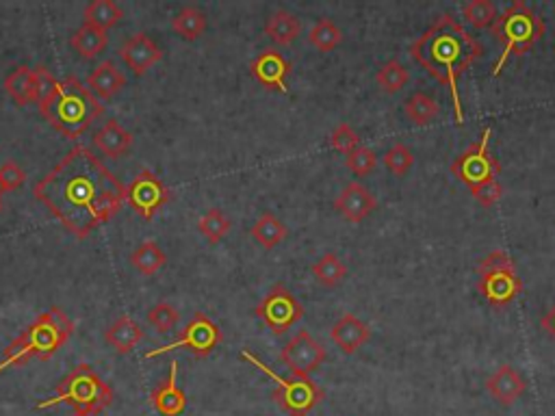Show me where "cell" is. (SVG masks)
<instances>
[{"label": "cell", "instance_id": "obj_31", "mask_svg": "<svg viewBox=\"0 0 555 416\" xmlns=\"http://www.w3.org/2000/svg\"><path fill=\"white\" fill-rule=\"evenodd\" d=\"M287 235H288L287 226L282 224L274 213H263L257 219V224L252 226V237L257 238V243H260L265 249L278 247L282 241H285Z\"/></svg>", "mask_w": 555, "mask_h": 416}, {"label": "cell", "instance_id": "obj_23", "mask_svg": "<svg viewBox=\"0 0 555 416\" xmlns=\"http://www.w3.org/2000/svg\"><path fill=\"white\" fill-rule=\"evenodd\" d=\"M143 338L141 325L135 319H131L129 314H122V317L111 324L104 332V343L118 353H131Z\"/></svg>", "mask_w": 555, "mask_h": 416}, {"label": "cell", "instance_id": "obj_24", "mask_svg": "<svg viewBox=\"0 0 555 416\" xmlns=\"http://www.w3.org/2000/svg\"><path fill=\"white\" fill-rule=\"evenodd\" d=\"M299 33H302V22L287 9H276L265 22V35L278 46L293 44L299 37Z\"/></svg>", "mask_w": 555, "mask_h": 416}, {"label": "cell", "instance_id": "obj_25", "mask_svg": "<svg viewBox=\"0 0 555 416\" xmlns=\"http://www.w3.org/2000/svg\"><path fill=\"white\" fill-rule=\"evenodd\" d=\"M122 18H124V11L118 3L113 0H92L87 3V7L83 9V22L87 26H93V29L100 31H111L120 24Z\"/></svg>", "mask_w": 555, "mask_h": 416}, {"label": "cell", "instance_id": "obj_4", "mask_svg": "<svg viewBox=\"0 0 555 416\" xmlns=\"http://www.w3.org/2000/svg\"><path fill=\"white\" fill-rule=\"evenodd\" d=\"M72 332H74V321L63 310L57 306L46 310L31 325H26L20 336L9 343L3 360H0V373H5L7 369L24 367L31 360L46 363L70 341Z\"/></svg>", "mask_w": 555, "mask_h": 416}, {"label": "cell", "instance_id": "obj_22", "mask_svg": "<svg viewBox=\"0 0 555 416\" xmlns=\"http://www.w3.org/2000/svg\"><path fill=\"white\" fill-rule=\"evenodd\" d=\"M132 139L135 137H132L118 120H109L104 121L102 129L93 137V146H96L104 157L122 159L132 148Z\"/></svg>", "mask_w": 555, "mask_h": 416}, {"label": "cell", "instance_id": "obj_15", "mask_svg": "<svg viewBox=\"0 0 555 416\" xmlns=\"http://www.w3.org/2000/svg\"><path fill=\"white\" fill-rule=\"evenodd\" d=\"M249 74L257 79L265 90L274 92H287V79L291 74V61H287L280 53L274 48L263 50L257 54L249 63Z\"/></svg>", "mask_w": 555, "mask_h": 416}, {"label": "cell", "instance_id": "obj_21", "mask_svg": "<svg viewBox=\"0 0 555 416\" xmlns=\"http://www.w3.org/2000/svg\"><path fill=\"white\" fill-rule=\"evenodd\" d=\"M85 87L98 100H111L126 87V76L113 61H102L87 74Z\"/></svg>", "mask_w": 555, "mask_h": 416}, {"label": "cell", "instance_id": "obj_30", "mask_svg": "<svg viewBox=\"0 0 555 416\" xmlns=\"http://www.w3.org/2000/svg\"><path fill=\"white\" fill-rule=\"evenodd\" d=\"M404 113L406 118L416 126H427L432 124L441 113V107L432 96H427L425 92H414L406 102H404Z\"/></svg>", "mask_w": 555, "mask_h": 416}, {"label": "cell", "instance_id": "obj_16", "mask_svg": "<svg viewBox=\"0 0 555 416\" xmlns=\"http://www.w3.org/2000/svg\"><path fill=\"white\" fill-rule=\"evenodd\" d=\"M335 208L349 224H360V221L367 219L377 208V199L365 185L349 182V185L343 187V191L338 193V198L335 199Z\"/></svg>", "mask_w": 555, "mask_h": 416}, {"label": "cell", "instance_id": "obj_12", "mask_svg": "<svg viewBox=\"0 0 555 416\" xmlns=\"http://www.w3.org/2000/svg\"><path fill=\"white\" fill-rule=\"evenodd\" d=\"M326 347L315 341L313 334L307 330H299L280 352V363L287 364L291 373L297 377H308L310 373H315L326 363Z\"/></svg>", "mask_w": 555, "mask_h": 416}, {"label": "cell", "instance_id": "obj_1", "mask_svg": "<svg viewBox=\"0 0 555 416\" xmlns=\"http://www.w3.org/2000/svg\"><path fill=\"white\" fill-rule=\"evenodd\" d=\"M33 196L79 238L107 224L126 202V187L90 148H72L33 187Z\"/></svg>", "mask_w": 555, "mask_h": 416}, {"label": "cell", "instance_id": "obj_42", "mask_svg": "<svg viewBox=\"0 0 555 416\" xmlns=\"http://www.w3.org/2000/svg\"><path fill=\"white\" fill-rule=\"evenodd\" d=\"M540 325H542V330H545L547 334L555 341V304H553V308L545 314V317H542Z\"/></svg>", "mask_w": 555, "mask_h": 416}, {"label": "cell", "instance_id": "obj_26", "mask_svg": "<svg viewBox=\"0 0 555 416\" xmlns=\"http://www.w3.org/2000/svg\"><path fill=\"white\" fill-rule=\"evenodd\" d=\"M209 18L202 9L196 7V5H189V7H182L179 14L171 18V31L185 42H196L204 35L207 31Z\"/></svg>", "mask_w": 555, "mask_h": 416}, {"label": "cell", "instance_id": "obj_33", "mask_svg": "<svg viewBox=\"0 0 555 416\" xmlns=\"http://www.w3.org/2000/svg\"><path fill=\"white\" fill-rule=\"evenodd\" d=\"M308 42L310 46L317 48L319 53H332L338 48V44L343 42V31L338 29L332 20L321 18L313 29L308 31Z\"/></svg>", "mask_w": 555, "mask_h": 416}, {"label": "cell", "instance_id": "obj_2", "mask_svg": "<svg viewBox=\"0 0 555 416\" xmlns=\"http://www.w3.org/2000/svg\"><path fill=\"white\" fill-rule=\"evenodd\" d=\"M482 54H484L482 44L452 15H438L434 24L410 44V57L449 90L458 124L464 121L462 100L458 92L460 76Z\"/></svg>", "mask_w": 555, "mask_h": 416}, {"label": "cell", "instance_id": "obj_40", "mask_svg": "<svg viewBox=\"0 0 555 416\" xmlns=\"http://www.w3.org/2000/svg\"><path fill=\"white\" fill-rule=\"evenodd\" d=\"M24 180L26 174L18 163L9 160V163L0 165V193L18 191V189L24 185Z\"/></svg>", "mask_w": 555, "mask_h": 416}, {"label": "cell", "instance_id": "obj_39", "mask_svg": "<svg viewBox=\"0 0 555 416\" xmlns=\"http://www.w3.org/2000/svg\"><path fill=\"white\" fill-rule=\"evenodd\" d=\"M327 141H330L332 150L346 154V157L349 152H354V150L360 148V135L347 124V121H341V124H338L336 129L330 132V139H327Z\"/></svg>", "mask_w": 555, "mask_h": 416}, {"label": "cell", "instance_id": "obj_19", "mask_svg": "<svg viewBox=\"0 0 555 416\" xmlns=\"http://www.w3.org/2000/svg\"><path fill=\"white\" fill-rule=\"evenodd\" d=\"M486 391L501 406H512L527 391L525 377L516 371L512 364H501L495 373L486 380Z\"/></svg>", "mask_w": 555, "mask_h": 416}, {"label": "cell", "instance_id": "obj_8", "mask_svg": "<svg viewBox=\"0 0 555 416\" xmlns=\"http://www.w3.org/2000/svg\"><path fill=\"white\" fill-rule=\"evenodd\" d=\"M241 358L248 360L249 364H254V367L260 369L265 375L276 382L274 401L282 408V412H287L288 416H308L324 401V391H321L310 377L278 375L274 369L265 367V364L249 352H241Z\"/></svg>", "mask_w": 555, "mask_h": 416}, {"label": "cell", "instance_id": "obj_17", "mask_svg": "<svg viewBox=\"0 0 555 416\" xmlns=\"http://www.w3.org/2000/svg\"><path fill=\"white\" fill-rule=\"evenodd\" d=\"M176 377H179V363L174 360L170 364L168 377L150 395V403L161 416H180L187 408V395L180 391Z\"/></svg>", "mask_w": 555, "mask_h": 416}, {"label": "cell", "instance_id": "obj_37", "mask_svg": "<svg viewBox=\"0 0 555 416\" xmlns=\"http://www.w3.org/2000/svg\"><path fill=\"white\" fill-rule=\"evenodd\" d=\"M180 314L171 304L161 302L157 306H152L148 310V324L154 327V330L161 332V334H168V332L174 330V325L179 324Z\"/></svg>", "mask_w": 555, "mask_h": 416}, {"label": "cell", "instance_id": "obj_5", "mask_svg": "<svg viewBox=\"0 0 555 416\" xmlns=\"http://www.w3.org/2000/svg\"><path fill=\"white\" fill-rule=\"evenodd\" d=\"M547 26L545 20L536 14L525 0H514L510 7L499 15L495 26H492V35L495 40L501 44V57L492 68V76L501 74V70L506 68L510 57H523L525 53H530L538 42L545 35Z\"/></svg>", "mask_w": 555, "mask_h": 416}, {"label": "cell", "instance_id": "obj_28", "mask_svg": "<svg viewBox=\"0 0 555 416\" xmlns=\"http://www.w3.org/2000/svg\"><path fill=\"white\" fill-rule=\"evenodd\" d=\"M165 263H168V256H165L163 249L154 241H143L141 246L131 254V265L146 277L157 276L161 267H165Z\"/></svg>", "mask_w": 555, "mask_h": 416}, {"label": "cell", "instance_id": "obj_6", "mask_svg": "<svg viewBox=\"0 0 555 416\" xmlns=\"http://www.w3.org/2000/svg\"><path fill=\"white\" fill-rule=\"evenodd\" d=\"M59 403H68L74 412L96 416L113 403V391L90 364H79L59 382L57 395L37 403V410L54 408Z\"/></svg>", "mask_w": 555, "mask_h": 416}, {"label": "cell", "instance_id": "obj_43", "mask_svg": "<svg viewBox=\"0 0 555 416\" xmlns=\"http://www.w3.org/2000/svg\"><path fill=\"white\" fill-rule=\"evenodd\" d=\"M72 416H90V414H81V412H74Z\"/></svg>", "mask_w": 555, "mask_h": 416}, {"label": "cell", "instance_id": "obj_29", "mask_svg": "<svg viewBox=\"0 0 555 416\" xmlns=\"http://www.w3.org/2000/svg\"><path fill=\"white\" fill-rule=\"evenodd\" d=\"M313 277L321 286L336 288L347 277V267L338 254L326 252L324 256L313 265Z\"/></svg>", "mask_w": 555, "mask_h": 416}, {"label": "cell", "instance_id": "obj_11", "mask_svg": "<svg viewBox=\"0 0 555 416\" xmlns=\"http://www.w3.org/2000/svg\"><path fill=\"white\" fill-rule=\"evenodd\" d=\"M254 314H257L276 336H280L285 334L287 330H291L297 321H302L304 308L302 304L297 302V297L293 295L285 285H274L269 288L268 295L263 297V302L254 308Z\"/></svg>", "mask_w": 555, "mask_h": 416}, {"label": "cell", "instance_id": "obj_9", "mask_svg": "<svg viewBox=\"0 0 555 416\" xmlns=\"http://www.w3.org/2000/svg\"><path fill=\"white\" fill-rule=\"evenodd\" d=\"M491 135L492 131L484 129L480 141L452 160V174L469 187L471 196L482 187L499 180L501 174V163L491 154Z\"/></svg>", "mask_w": 555, "mask_h": 416}, {"label": "cell", "instance_id": "obj_38", "mask_svg": "<svg viewBox=\"0 0 555 416\" xmlns=\"http://www.w3.org/2000/svg\"><path fill=\"white\" fill-rule=\"evenodd\" d=\"M346 165H347V169L352 171L354 176H358V179H365V176H369L371 171L375 169L377 157H375V152L371 148L360 146V148L354 150V152L347 154Z\"/></svg>", "mask_w": 555, "mask_h": 416}, {"label": "cell", "instance_id": "obj_41", "mask_svg": "<svg viewBox=\"0 0 555 416\" xmlns=\"http://www.w3.org/2000/svg\"><path fill=\"white\" fill-rule=\"evenodd\" d=\"M473 198L477 199V202L482 204V207H486V208L495 207L499 199L503 198V185H501V182H499V180L491 182V185L482 187L480 191H475V193H473Z\"/></svg>", "mask_w": 555, "mask_h": 416}, {"label": "cell", "instance_id": "obj_35", "mask_svg": "<svg viewBox=\"0 0 555 416\" xmlns=\"http://www.w3.org/2000/svg\"><path fill=\"white\" fill-rule=\"evenodd\" d=\"M198 232L207 238L210 246H215V243H219L221 238L230 232V219L226 218L224 210L210 208L209 213L198 221Z\"/></svg>", "mask_w": 555, "mask_h": 416}, {"label": "cell", "instance_id": "obj_3", "mask_svg": "<svg viewBox=\"0 0 555 416\" xmlns=\"http://www.w3.org/2000/svg\"><path fill=\"white\" fill-rule=\"evenodd\" d=\"M37 107L42 118L68 139H79L104 113L102 100L93 96L74 76L59 81Z\"/></svg>", "mask_w": 555, "mask_h": 416}, {"label": "cell", "instance_id": "obj_7", "mask_svg": "<svg viewBox=\"0 0 555 416\" xmlns=\"http://www.w3.org/2000/svg\"><path fill=\"white\" fill-rule=\"evenodd\" d=\"M477 288L491 306L506 308L523 293V280L508 252L495 249L477 267Z\"/></svg>", "mask_w": 555, "mask_h": 416}, {"label": "cell", "instance_id": "obj_20", "mask_svg": "<svg viewBox=\"0 0 555 416\" xmlns=\"http://www.w3.org/2000/svg\"><path fill=\"white\" fill-rule=\"evenodd\" d=\"M5 92L18 107L37 104L40 102V76H37V70L26 68V65L14 68L5 79Z\"/></svg>", "mask_w": 555, "mask_h": 416}, {"label": "cell", "instance_id": "obj_27", "mask_svg": "<svg viewBox=\"0 0 555 416\" xmlns=\"http://www.w3.org/2000/svg\"><path fill=\"white\" fill-rule=\"evenodd\" d=\"M109 44V35L104 31L93 29V26L83 24L81 29H76L70 37V46L79 54L81 59H96L98 54L104 53Z\"/></svg>", "mask_w": 555, "mask_h": 416}, {"label": "cell", "instance_id": "obj_18", "mask_svg": "<svg viewBox=\"0 0 555 416\" xmlns=\"http://www.w3.org/2000/svg\"><path fill=\"white\" fill-rule=\"evenodd\" d=\"M330 338L346 356H352V353H356L360 347H365L369 343L371 327L365 324L363 319H358L356 314L346 313L332 325Z\"/></svg>", "mask_w": 555, "mask_h": 416}, {"label": "cell", "instance_id": "obj_13", "mask_svg": "<svg viewBox=\"0 0 555 416\" xmlns=\"http://www.w3.org/2000/svg\"><path fill=\"white\" fill-rule=\"evenodd\" d=\"M168 198V187L150 169H143L141 174H137V179L126 187V202L131 204V208L135 210L139 218L146 221L154 219V215L165 207Z\"/></svg>", "mask_w": 555, "mask_h": 416}, {"label": "cell", "instance_id": "obj_32", "mask_svg": "<svg viewBox=\"0 0 555 416\" xmlns=\"http://www.w3.org/2000/svg\"><path fill=\"white\" fill-rule=\"evenodd\" d=\"M410 72L404 68L402 61L391 59L375 72V82L385 93H397L408 85Z\"/></svg>", "mask_w": 555, "mask_h": 416}, {"label": "cell", "instance_id": "obj_36", "mask_svg": "<svg viewBox=\"0 0 555 416\" xmlns=\"http://www.w3.org/2000/svg\"><path fill=\"white\" fill-rule=\"evenodd\" d=\"M382 160H385L388 171L399 176V179H402V176H406L414 165V157H413V152H410V148L404 146V143H399V141L393 143V146L386 150Z\"/></svg>", "mask_w": 555, "mask_h": 416}, {"label": "cell", "instance_id": "obj_14", "mask_svg": "<svg viewBox=\"0 0 555 416\" xmlns=\"http://www.w3.org/2000/svg\"><path fill=\"white\" fill-rule=\"evenodd\" d=\"M118 54L135 76L146 74L148 70H152L163 59V50L146 33H135V35L126 37L118 48Z\"/></svg>", "mask_w": 555, "mask_h": 416}, {"label": "cell", "instance_id": "obj_10", "mask_svg": "<svg viewBox=\"0 0 555 416\" xmlns=\"http://www.w3.org/2000/svg\"><path fill=\"white\" fill-rule=\"evenodd\" d=\"M224 334H221L219 325L213 319H209L204 313H196L191 321L185 325V330L180 332V336L176 341H171L170 345L152 349L146 353V358H157L161 353L176 352V349H189L200 358H207L215 347L221 345Z\"/></svg>", "mask_w": 555, "mask_h": 416}, {"label": "cell", "instance_id": "obj_34", "mask_svg": "<svg viewBox=\"0 0 555 416\" xmlns=\"http://www.w3.org/2000/svg\"><path fill=\"white\" fill-rule=\"evenodd\" d=\"M462 15L475 29H492L499 18L497 5L492 0H471L462 7Z\"/></svg>", "mask_w": 555, "mask_h": 416}]
</instances>
